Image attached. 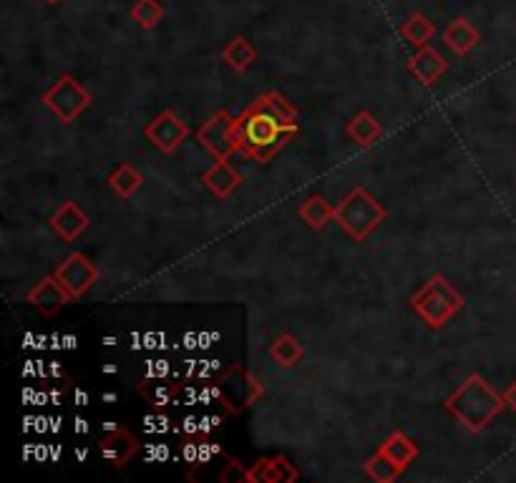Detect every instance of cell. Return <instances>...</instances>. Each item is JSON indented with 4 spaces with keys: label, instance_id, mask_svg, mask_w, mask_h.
<instances>
[{
    "label": "cell",
    "instance_id": "6da1fadb",
    "mask_svg": "<svg viewBox=\"0 0 516 483\" xmlns=\"http://www.w3.org/2000/svg\"><path fill=\"white\" fill-rule=\"evenodd\" d=\"M300 134V111L282 94L260 96L237 116V156L267 164Z\"/></svg>",
    "mask_w": 516,
    "mask_h": 483
},
{
    "label": "cell",
    "instance_id": "7a4b0ae2",
    "mask_svg": "<svg viewBox=\"0 0 516 483\" xmlns=\"http://www.w3.org/2000/svg\"><path fill=\"white\" fill-rule=\"evenodd\" d=\"M506 406V398L496 393L479 373H471L454 393L446 398L444 408L471 433H481Z\"/></svg>",
    "mask_w": 516,
    "mask_h": 483
},
{
    "label": "cell",
    "instance_id": "3957f363",
    "mask_svg": "<svg viewBox=\"0 0 516 483\" xmlns=\"http://www.w3.org/2000/svg\"><path fill=\"white\" fill-rule=\"evenodd\" d=\"M388 219V209L368 189L355 187L335 207V222L355 242H365Z\"/></svg>",
    "mask_w": 516,
    "mask_h": 483
},
{
    "label": "cell",
    "instance_id": "277c9868",
    "mask_svg": "<svg viewBox=\"0 0 516 483\" xmlns=\"http://www.w3.org/2000/svg\"><path fill=\"white\" fill-rule=\"evenodd\" d=\"M411 307L431 330H441L464 307V295L444 275H433L411 295Z\"/></svg>",
    "mask_w": 516,
    "mask_h": 483
},
{
    "label": "cell",
    "instance_id": "5b68a950",
    "mask_svg": "<svg viewBox=\"0 0 516 483\" xmlns=\"http://www.w3.org/2000/svg\"><path fill=\"white\" fill-rule=\"evenodd\" d=\"M217 385L219 393H222L219 403H222L225 411L232 413V416H240V413L250 411L257 400L265 395V388H262L260 380H257L250 370L242 368V365L237 363L230 365V368L222 373Z\"/></svg>",
    "mask_w": 516,
    "mask_h": 483
},
{
    "label": "cell",
    "instance_id": "8992f818",
    "mask_svg": "<svg viewBox=\"0 0 516 483\" xmlns=\"http://www.w3.org/2000/svg\"><path fill=\"white\" fill-rule=\"evenodd\" d=\"M41 101L61 119V124H73L89 109L94 96H91V91L81 84L79 78H73L71 73H63L56 84L43 94Z\"/></svg>",
    "mask_w": 516,
    "mask_h": 483
},
{
    "label": "cell",
    "instance_id": "52a82bcc",
    "mask_svg": "<svg viewBox=\"0 0 516 483\" xmlns=\"http://www.w3.org/2000/svg\"><path fill=\"white\" fill-rule=\"evenodd\" d=\"M197 141L214 159H230L237 154V119L230 111H217L197 131Z\"/></svg>",
    "mask_w": 516,
    "mask_h": 483
},
{
    "label": "cell",
    "instance_id": "ba28073f",
    "mask_svg": "<svg viewBox=\"0 0 516 483\" xmlns=\"http://www.w3.org/2000/svg\"><path fill=\"white\" fill-rule=\"evenodd\" d=\"M53 275H56V280L61 282L63 287H66V292L73 297V300H81V297L96 285V280H99V270H96V265L89 260V257L81 255V252L68 255L66 260L56 267Z\"/></svg>",
    "mask_w": 516,
    "mask_h": 483
},
{
    "label": "cell",
    "instance_id": "9c48e42d",
    "mask_svg": "<svg viewBox=\"0 0 516 483\" xmlns=\"http://www.w3.org/2000/svg\"><path fill=\"white\" fill-rule=\"evenodd\" d=\"M144 136L162 151L164 156H172L184 141L189 139V126L174 114L172 109L162 111L152 124H146Z\"/></svg>",
    "mask_w": 516,
    "mask_h": 483
},
{
    "label": "cell",
    "instance_id": "30bf717a",
    "mask_svg": "<svg viewBox=\"0 0 516 483\" xmlns=\"http://www.w3.org/2000/svg\"><path fill=\"white\" fill-rule=\"evenodd\" d=\"M26 300H28V305L36 307L43 317H53V315H58V312H61L63 307L73 300V297L68 295L66 287L56 280V275H48V277H43V280L38 282L31 292H28Z\"/></svg>",
    "mask_w": 516,
    "mask_h": 483
},
{
    "label": "cell",
    "instance_id": "8fae6325",
    "mask_svg": "<svg viewBox=\"0 0 516 483\" xmlns=\"http://www.w3.org/2000/svg\"><path fill=\"white\" fill-rule=\"evenodd\" d=\"M99 453L109 466L121 468L139 453V441H136L134 433L126 431L124 426H119L116 431L106 433V436L101 438Z\"/></svg>",
    "mask_w": 516,
    "mask_h": 483
},
{
    "label": "cell",
    "instance_id": "7c38bea8",
    "mask_svg": "<svg viewBox=\"0 0 516 483\" xmlns=\"http://www.w3.org/2000/svg\"><path fill=\"white\" fill-rule=\"evenodd\" d=\"M48 224H51V229L63 242H76L91 227V217L76 202H63L51 214V222Z\"/></svg>",
    "mask_w": 516,
    "mask_h": 483
},
{
    "label": "cell",
    "instance_id": "4fadbf2b",
    "mask_svg": "<svg viewBox=\"0 0 516 483\" xmlns=\"http://www.w3.org/2000/svg\"><path fill=\"white\" fill-rule=\"evenodd\" d=\"M446 68H449V61H446L433 46L418 48L416 56L408 58V71H411L423 86L436 84L438 78L446 73Z\"/></svg>",
    "mask_w": 516,
    "mask_h": 483
},
{
    "label": "cell",
    "instance_id": "5bb4252c",
    "mask_svg": "<svg viewBox=\"0 0 516 483\" xmlns=\"http://www.w3.org/2000/svg\"><path fill=\"white\" fill-rule=\"evenodd\" d=\"M242 182H245V179H242V174L232 167L230 159H217V164L202 174L204 187L212 194H217L219 199L232 197Z\"/></svg>",
    "mask_w": 516,
    "mask_h": 483
},
{
    "label": "cell",
    "instance_id": "9a60e30c",
    "mask_svg": "<svg viewBox=\"0 0 516 483\" xmlns=\"http://www.w3.org/2000/svg\"><path fill=\"white\" fill-rule=\"evenodd\" d=\"M345 134H348L358 146L368 149V146H373L383 136V126L378 124V119L371 111H360V114H355L353 119L348 121Z\"/></svg>",
    "mask_w": 516,
    "mask_h": 483
},
{
    "label": "cell",
    "instance_id": "2e32d148",
    "mask_svg": "<svg viewBox=\"0 0 516 483\" xmlns=\"http://www.w3.org/2000/svg\"><path fill=\"white\" fill-rule=\"evenodd\" d=\"M378 451H381L383 456L391 458V461L396 463V466H401L403 471H406V468L411 466L418 456V446L403 431H393L391 436H388L386 441L378 446Z\"/></svg>",
    "mask_w": 516,
    "mask_h": 483
},
{
    "label": "cell",
    "instance_id": "e0dca14e",
    "mask_svg": "<svg viewBox=\"0 0 516 483\" xmlns=\"http://www.w3.org/2000/svg\"><path fill=\"white\" fill-rule=\"evenodd\" d=\"M444 41L449 43V48L456 56H466V53L474 51L476 43H479V31H476L466 18H459V21H454L446 28Z\"/></svg>",
    "mask_w": 516,
    "mask_h": 483
},
{
    "label": "cell",
    "instance_id": "ac0fdd59",
    "mask_svg": "<svg viewBox=\"0 0 516 483\" xmlns=\"http://www.w3.org/2000/svg\"><path fill=\"white\" fill-rule=\"evenodd\" d=\"M270 358L275 360V363L280 365V368L290 370V368H295V365H298L300 360L305 358V348H303V343H300V340L295 338V335L282 333L280 338H275V343L270 345Z\"/></svg>",
    "mask_w": 516,
    "mask_h": 483
},
{
    "label": "cell",
    "instance_id": "d6986e66",
    "mask_svg": "<svg viewBox=\"0 0 516 483\" xmlns=\"http://www.w3.org/2000/svg\"><path fill=\"white\" fill-rule=\"evenodd\" d=\"M222 58H225V63H230L237 73H242V71H247L252 63H255L257 48L252 46L245 36H237V38H232L225 48H222Z\"/></svg>",
    "mask_w": 516,
    "mask_h": 483
},
{
    "label": "cell",
    "instance_id": "ffe728a7",
    "mask_svg": "<svg viewBox=\"0 0 516 483\" xmlns=\"http://www.w3.org/2000/svg\"><path fill=\"white\" fill-rule=\"evenodd\" d=\"M139 393L144 395L146 403L154 408V411H164L167 406H177L179 400V385H172V383H162V380H157V383H139Z\"/></svg>",
    "mask_w": 516,
    "mask_h": 483
},
{
    "label": "cell",
    "instance_id": "44dd1931",
    "mask_svg": "<svg viewBox=\"0 0 516 483\" xmlns=\"http://www.w3.org/2000/svg\"><path fill=\"white\" fill-rule=\"evenodd\" d=\"M300 219L310 229H323L330 219H335V207H330L323 197L313 194V197H308L300 204Z\"/></svg>",
    "mask_w": 516,
    "mask_h": 483
},
{
    "label": "cell",
    "instance_id": "7402d4cb",
    "mask_svg": "<svg viewBox=\"0 0 516 483\" xmlns=\"http://www.w3.org/2000/svg\"><path fill=\"white\" fill-rule=\"evenodd\" d=\"M398 33L416 48H423L428 46V41H431L433 33H436V26H433L423 13H411V16L406 18V23L398 28Z\"/></svg>",
    "mask_w": 516,
    "mask_h": 483
},
{
    "label": "cell",
    "instance_id": "603a6c76",
    "mask_svg": "<svg viewBox=\"0 0 516 483\" xmlns=\"http://www.w3.org/2000/svg\"><path fill=\"white\" fill-rule=\"evenodd\" d=\"M141 184H144V177H141L131 164H119V167L109 174V187L124 199L134 197L141 189Z\"/></svg>",
    "mask_w": 516,
    "mask_h": 483
},
{
    "label": "cell",
    "instance_id": "cb8c5ba5",
    "mask_svg": "<svg viewBox=\"0 0 516 483\" xmlns=\"http://www.w3.org/2000/svg\"><path fill=\"white\" fill-rule=\"evenodd\" d=\"M131 21L141 28V31H152L162 23L164 18V6L159 0H136L129 11Z\"/></svg>",
    "mask_w": 516,
    "mask_h": 483
},
{
    "label": "cell",
    "instance_id": "d4e9b609",
    "mask_svg": "<svg viewBox=\"0 0 516 483\" xmlns=\"http://www.w3.org/2000/svg\"><path fill=\"white\" fill-rule=\"evenodd\" d=\"M363 468L365 473H368V478L376 483H393L403 476V468L396 466L388 456H383L381 451L373 453V456L365 461Z\"/></svg>",
    "mask_w": 516,
    "mask_h": 483
},
{
    "label": "cell",
    "instance_id": "484cf974",
    "mask_svg": "<svg viewBox=\"0 0 516 483\" xmlns=\"http://www.w3.org/2000/svg\"><path fill=\"white\" fill-rule=\"evenodd\" d=\"M300 478V471L287 461L285 456L270 458V466H267L265 483H295Z\"/></svg>",
    "mask_w": 516,
    "mask_h": 483
},
{
    "label": "cell",
    "instance_id": "4316f807",
    "mask_svg": "<svg viewBox=\"0 0 516 483\" xmlns=\"http://www.w3.org/2000/svg\"><path fill=\"white\" fill-rule=\"evenodd\" d=\"M217 481L222 483H247V468L242 466L235 458H227V466H222V471L217 473Z\"/></svg>",
    "mask_w": 516,
    "mask_h": 483
},
{
    "label": "cell",
    "instance_id": "83f0119b",
    "mask_svg": "<svg viewBox=\"0 0 516 483\" xmlns=\"http://www.w3.org/2000/svg\"><path fill=\"white\" fill-rule=\"evenodd\" d=\"M144 431L152 436H162L169 431V418L162 411H154L144 418Z\"/></svg>",
    "mask_w": 516,
    "mask_h": 483
},
{
    "label": "cell",
    "instance_id": "f1b7e54d",
    "mask_svg": "<svg viewBox=\"0 0 516 483\" xmlns=\"http://www.w3.org/2000/svg\"><path fill=\"white\" fill-rule=\"evenodd\" d=\"M219 456H225V451H222L219 443L202 441L199 443V461L194 463V466H209V463H214V458H219Z\"/></svg>",
    "mask_w": 516,
    "mask_h": 483
},
{
    "label": "cell",
    "instance_id": "f546056e",
    "mask_svg": "<svg viewBox=\"0 0 516 483\" xmlns=\"http://www.w3.org/2000/svg\"><path fill=\"white\" fill-rule=\"evenodd\" d=\"M174 433H182V436H187V438L202 436V426H199V416H194V413H189V416H184L182 428H174Z\"/></svg>",
    "mask_w": 516,
    "mask_h": 483
},
{
    "label": "cell",
    "instance_id": "4dcf8cb0",
    "mask_svg": "<svg viewBox=\"0 0 516 483\" xmlns=\"http://www.w3.org/2000/svg\"><path fill=\"white\" fill-rule=\"evenodd\" d=\"M267 466H270V458H260L255 466L247 468V483H265Z\"/></svg>",
    "mask_w": 516,
    "mask_h": 483
},
{
    "label": "cell",
    "instance_id": "1f68e13d",
    "mask_svg": "<svg viewBox=\"0 0 516 483\" xmlns=\"http://www.w3.org/2000/svg\"><path fill=\"white\" fill-rule=\"evenodd\" d=\"M146 461L154 463V461H167L169 458V448L164 446V443H146Z\"/></svg>",
    "mask_w": 516,
    "mask_h": 483
},
{
    "label": "cell",
    "instance_id": "d6a6232c",
    "mask_svg": "<svg viewBox=\"0 0 516 483\" xmlns=\"http://www.w3.org/2000/svg\"><path fill=\"white\" fill-rule=\"evenodd\" d=\"M199 426H202V436H209L217 426H222V416L219 413H204L199 416Z\"/></svg>",
    "mask_w": 516,
    "mask_h": 483
},
{
    "label": "cell",
    "instance_id": "836d02e7",
    "mask_svg": "<svg viewBox=\"0 0 516 483\" xmlns=\"http://www.w3.org/2000/svg\"><path fill=\"white\" fill-rule=\"evenodd\" d=\"M182 458L184 463H189V466H194V463L199 461V443L197 441H187L182 446Z\"/></svg>",
    "mask_w": 516,
    "mask_h": 483
},
{
    "label": "cell",
    "instance_id": "e575fe53",
    "mask_svg": "<svg viewBox=\"0 0 516 483\" xmlns=\"http://www.w3.org/2000/svg\"><path fill=\"white\" fill-rule=\"evenodd\" d=\"M48 378H53V380H61L63 378V368H61V363H58V360L48 363Z\"/></svg>",
    "mask_w": 516,
    "mask_h": 483
},
{
    "label": "cell",
    "instance_id": "d590c367",
    "mask_svg": "<svg viewBox=\"0 0 516 483\" xmlns=\"http://www.w3.org/2000/svg\"><path fill=\"white\" fill-rule=\"evenodd\" d=\"M504 398H506V406H509L511 411L516 413V380H514V385H511V388L506 390V393H504Z\"/></svg>",
    "mask_w": 516,
    "mask_h": 483
},
{
    "label": "cell",
    "instance_id": "8d00e7d4",
    "mask_svg": "<svg viewBox=\"0 0 516 483\" xmlns=\"http://www.w3.org/2000/svg\"><path fill=\"white\" fill-rule=\"evenodd\" d=\"M73 400H76V406H89V393L86 390H76Z\"/></svg>",
    "mask_w": 516,
    "mask_h": 483
},
{
    "label": "cell",
    "instance_id": "74e56055",
    "mask_svg": "<svg viewBox=\"0 0 516 483\" xmlns=\"http://www.w3.org/2000/svg\"><path fill=\"white\" fill-rule=\"evenodd\" d=\"M63 348L76 350L79 348V338H76V335H63Z\"/></svg>",
    "mask_w": 516,
    "mask_h": 483
},
{
    "label": "cell",
    "instance_id": "f35d334b",
    "mask_svg": "<svg viewBox=\"0 0 516 483\" xmlns=\"http://www.w3.org/2000/svg\"><path fill=\"white\" fill-rule=\"evenodd\" d=\"M76 433H89V421H84V418H76Z\"/></svg>",
    "mask_w": 516,
    "mask_h": 483
},
{
    "label": "cell",
    "instance_id": "ab89813d",
    "mask_svg": "<svg viewBox=\"0 0 516 483\" xmlns=\"http://www.w3.org/2000/svg\"><path fill=\"white\" fill-rule=\"evenodd\" d=\"M48 395H51V403H53V406H61V400H63V395H61V393H58V390H56V388H53V390H51V393H48Z\"/></svg>",
    "mask_w": 516,
    "mask_h": 483
},
{
    "label": "cell",
    "instance_id": "60d3db41",
    "mask_svg": "<svg viewBox=\"0 0 516 483\" xmlns=\"http://www.w3.org/2000/svg\"><path fill=\"white\" fill-rule=\"evenodd\" d=\"M61 423H63V418H51V433L61 431Z\"/></svg>",
    "mask_w": 516,
    "mask_h": 483
},
{
    "label": "cell",
    "instance_id": "b9f144b4",
    "mask_svg": "<svg viewBox=\"0 0 516 483\" xmlns=\"http://www.w3.org/2000/svg\"><path fill=\"white\" fill-rule=\"evenodd\" d=\"M116 365H111V363H106V365H101V373H106V375H114L116 373Z\"/></svg>",
    "mask_w": 516,
    "mask_h": 483
},
{
    "label": "cell",
    "instance_id": "7bdbcfd3",
    "mask_svg": "<svg viewBox=\"0 0 516 483\" xmlns=\"http://www.w3.org/2000/svg\"><path fill=\"white\" fill-rule=\"evenodd\" d=\"M76 458H79V461H86V458H89V448H76Z\"/></svg>",
    "mask_w": 516,
    "mask_h": 483
},
{
    "label": "cell",
    "instance_id": "ee69618b",
    "mask_svg": "<svg viewBox=\"0 0 516 483\" xmlns=\"http://www.w3.org/2000/svg\"><path fill=\"white\" fill-rule=\"evenodd\" d=\"M116 428H119V423H114V421H106V423H104V431H106V433L116 431Z\"/></svg>",
    "mask_w": 516,
    "mask_h": 483
},
{
    "label": "cell",
    "instance_id": "f6af8a7d",
    "mask_svg": "<svg viewBox=\"0 0 516 483\" xmlns=\"http://www.w3.org/2000/svg\"><path fill=\"white\" fill-rule=\"evenodd\" d=\"M58 456H61L58 446H51V461H58Z\"/></svg>",
    "mask_w": 516,
    "mask_h": 483
},
{
    "label": "cell",
    "instance_id": "bcb514c9",
    "mask_svg": "<svg viewBox=\"0 0 516 483\" xmlns=\"http://www.w3.org/2000/svg\"><path fill=\"white\" fill-rule=\"evenodd\" d=\"M104 400H106V403H114L116 393H104Z\"/></svg>",
    "mask_w": 516,
    "mask_h": 483
},
{
    "label": "cell",
    "instance_id": "7dc6e473",
    "mask_svg": "<svg viewBox=\"0 0 516 483\" xmlns=\"http://www.w3.org/2000/svg\"><path fill=\"white\" fill-rule=\"evenodd\" d=\"M48 6H58V3H61V0H46Z\"/></svg>",
    "mask_w": 516,
    "mask_h": 483
}]
</instances>
